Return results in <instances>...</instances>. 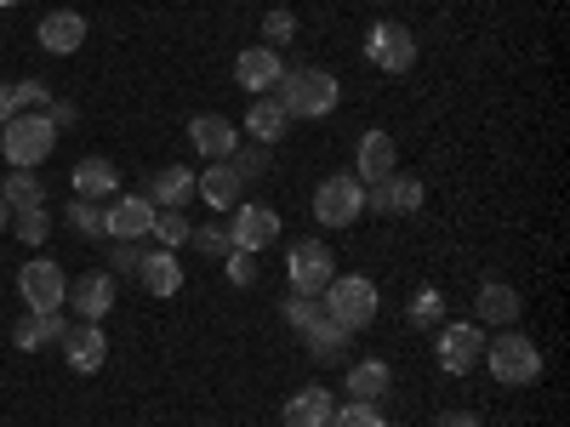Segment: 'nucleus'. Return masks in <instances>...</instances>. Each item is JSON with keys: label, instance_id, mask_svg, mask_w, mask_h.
Returning <instances> with one entry per match:
<instances>
[{"label": "nucleus", "instance_id": "31", "mask_svg": "<svg viewBox=\"0 0 570 427\" xmlns=\"http://www.w3.org/2000/svg\"><path fill=\"white\" fill-rule=\"evenodd\" d=\"M12 234H18L23 246H46V234H52V211H46V206L12 211Z\"/></svg>", "mask_w": 570, "mask_h": 427}, {"label": "nucleus", "instance_id": "28", "mask_svg": "<svg viewBox=\"0 0 570 427\" xmlns=\"http://www.w3.org/2000/svg\"><path fill=\"white\" fill-rule=\"evenodd\" d=\"M348 337H354V330H343V325L331 319L325 308H320V319L303 330V342H308V354H314L320 365H337V359L348 354Z\"/></svg>", "mask_w": 570, "mask_h": 427}, {"label": "nucleus", "instance_id": "8", "mask_svg": "<svg viewBox=\"0 0 570 427\" xmlns=\"http://www.w3.org/2000/svg\"><path fill=\"white\" fill-rule=\"evenodd\" d=\"M285 279H292V291L303 297H320L331 279H337V262H331V246L325 240H297L285 251Z\"/></svg>", "mask_w": 570, "mask_h": 427}, {"label": "nucleus", "instance_id": "23", "mask_svg": "<svg viewBox=\"0 0 570 427\" xmlns=\"http://www.w3.org/2000/svg\"><path fill=\"white\" fill-rule=\"evenodd\" d=\"M331 416H337V399L325 388H297L279 410V427H331Z\"/></svg>", "mask_w": 570, "mask_h": 427}, {"label": "nucleus", "instance_id": "34", "mask_svg": "<svg viewBox=\"0 0 570 427\" xmlns=\"http://www.w3.org/2000/svg\"><path fill=\"white\" fill-rule=\"evenodd\" d=\"M297 40V12L292 7H274V12H263V46H292Z\"/></svg>", "mask_w": 570, "mask_h": 427}, {"label": "nucleus", "instance_id": "33", "mask_svg": "<svg viewBox=\"0 0 570 427\" xmlns=\"http://www.w3.org/2000/svg\"><path fill=\"white\" fill-rule=\"evenodd\" d=\"M411 325H422V330H434V325H445V297L434 291V285H422V291L411 297Z\"/></svg>", "mask_w": 570, "mask_h": 427}, {"label": "nucleus", "instance_id": "12", "mask_svg": "<svg viewBox=\"0 0 570 427\" xmlns=\"http://www.w3.org/2000/svg\"><path fill=\"white\" fill-rule=\"evenodd\" d=\"M58 348H63V365H69L75 376L104 370V359H109V337H104V325H98V319H80V325H69V337H63Z\"/></svg>", "mask_w": 570, "mask_h": 427}, {"label": "nucleus", "instance_id": "14", "mask_svg": "<svg viewBox=\"0 0 570 427\" xmlns=\"http://www.w3.org/2000/svg\"><path fill=\"white\" fill-rule=\"evenodd\" d=\"M63 337H69V314H63V308H29V314L12 325V342H18V354L58 348Z\"/></svg>", "mask_w": 570, "mask_h": 427}, {"label": "nucleus", "instance_id": "7", "mask_svg": "<svg viewBox=\"0 0 570 427\" xmlns=\"http://www.w3.org/2000/svg\"><path fill=\"white\" fill-rule=\"evenodd\" d=\"M434 359H440V370H445V376H468V370H480V359H485V325H473V319H462V325H440V337H434Z\"/></svg>", "mask_w": 570, "mask_h": 427}, {"label": "nucleus", "instance_id": "21", "mask_svg": "<svg viewBox=\"0 0 570 427\" xmlns=\"http://www.w3.org/2000/svg\"><path fill=\"white\" fill-rule=\"evenodd\" d=\"M188 142H195V155H206V160H228L234 149H240V131H234V120H223V115H195L188 120Z\"/></svg>", "mask_w": 570, "mask_h": 427}, {"label": "nucleus", "instance_id": "2", "mask_svg": "<svg viewBox=\"0 0 570 427\" xmlns=\"http://www.w3.org/2000/svg\"><path fill=\"white\" fill-rule=\"evenodd\" d=\"M52 149H58V126L46 120L40 109H23V115H12L7 126H0V155H7L12 171L46 166V160H52Z\"/></svg>", "mask_w": 570, "mask_h": 427}, {"label": "nucleus", "instance_id": "5", "mask_svg": "<svg viewBox=\"0 0 570 427\" xmlns=\"http://www.w3.org/2000/svg\"><path fill=\"white\" fill-rule=\"evenodd\" d=\"M365 63L383 69V75H411L416 69V34L394 18H376L365 29Z\"/></svg>", "mask_w": 570, "mask_h": 427}, {"label": "nucleus", "instance_id": "6", "mask_svg": "<svg viewBox=\"0 0 570 427\" xmlns=\"http://www.w3.org/2000/svg\"><path fill=\"white\" fill-rule=\"evenodd\" d=\"M365 217V182L354 171H337L314 188V222L325 228H354Z\"/></svg>", "mask_w": 570, "mask_h": 427}, {"label": "nucleus", "instance_id": "1", "mask_svg": "<svg viewBox=\"0 0 570 427\" xmlns=\"http://www.w3.org/2000/svg\"><path fill=\"white\" fill-rule=\"evenodd\" d=\"M337 98H343V86L331 69H285L279 86H274V103L292 120H320V115L337 109Z\"/></svg>", "mask_w": 570, "mask_h": 427}, {"label": "nucleus", "instance_id": "11", "mask_svg": "<svg viewBox=\"0 0 570 427\" xmlns=\"http://www.w3.org/2000/svg\"><path fill=\"white\" fill-rule=\"evenodd\" d=\"M228 240H234V251H268L274 240H279V211L274 206H234V217H228Z\"/></svg>", "mask_w": 570, "mask_h": 427}, {"label": "nucleus", "instance_id": "46", "mask_svg": "<svg viewBox=\"0 0 570 427\" xmlns=\"http://www.w3.org/2000/svg\"><path fill=\"white\" fill-rule=\"evenodd\" d=\"M0 7H18V0H0Z\"/></svg>", "mask_w": 570, "mask_h": 427}, {"label": "nucleus", "instance_id": "19", "mask_svg": "<svg viewBox=\"0 0 570 427\" xmlns=\"http://www.w3.org/2000/svg\"><path fill=\"white\" fill-rule=\"evenodd\" d=\"M519 314H525V302H519V291L508 279H485L480 285V297H473V325H513Z\"/></svg>", "mask_w": 570, "mask_h": 427}, {"label": "nucleus", "instance_id": "16", "mask_svg": "<svg viewBox=\"0 0 570 427\" xmlns=\"http://www.w3.org/2000/svg\"><path fill=\"white\" fill-rule=\"evenodd\" d=\"M279 75H285V63H279L274 46H246V52L234 58V80H240L252 98H268V91L279 86Z\"/></svg>", "mask_w": 570, "mask_h": 427}, {"label": "nucleus", "instance_id": "37", "mask_svg": "<svg viewBox=\"0 0 570 427\" xmlns=\"http://www.w3.org/2000/svg\"><path fill=\"white\" fill-rule=\"evenodd\" d=\"M228 166H234V177H240V182H252V177L268 171V149H263V142H240V149L228 155Z\"/></svg>", "mask_w": 570, "mask_h": 427}, {"label": "nucleus", "instance_id": "30", "mask_svg": "<svg viewBox=\"0 0 570 427\" xmlns=\"http://www.w3.org/2000/svg\"><path fill=\"white\" fill-rule=\"evenodd\" d=\"M63 222H69V234H80V240H104V206L98 200H69Z\"/></svg>", "mask_w": 570, "mask_h": 427}, {"label": "nucleus", "instance_id": "18", "mask_svg": "<svg viewBox=\"0 0 570 427\" xmlns=\"http://www.w3.org/2000/svg\"><path fill=\"white\" fill-rule=\"evenodd\" d=\"M195 195H200L212 211H234V206H240V195H246V182L234 177L228 160H206V171H195Z\"/></svg>", "mask_w": 570, "mask_h": 427}, {"label": "nucleus", "instance_id": "9", "mask_svg": "<svg viewBox=\"0 0 570 427\" xmlns=\"http://www.w3.org/2000/svg\"><path fill=\"white\" fill-rule=\"evenodd\" d=\"M422 200H428V188L411 171H394L383 182H365V211H376V217H416Z\"/></svg>", "mask_w": 570, "mask_h": 427}, {"label": "nucleus", "instance_id": "3", "mask_svg": "<svg viewBox=\"0 0 570 427\" xmlns=\"http://www.w3.org/2000/svg\"><path fill=\"white\" fill-rule=\"evenodd\" d=\"M480 365H491V376L502 388H531L537 376H542V354H537V342L525 337V330H502V337H491L485 342V359Z\"/></svg>", "mask_w": 570, "mask_h": 427}, {"label": "nucleus", "instance_id": "41", "mask_svg": "<svg viewBox=\"0 0 570 427\" xmlns=\"http://www.w3.org/2000/svg\"><path fill=\"white\" fill-rule=\"evenodd\" d=\"M12 91H18V109H46L52 103V91H46L40 80H12Z\"/></svg>", "mask_w": 570, "mask_h": 427}, {"label": "nucleus", "instance_id": "26", "mask_svg": "<svg viewBox=\"0 0 570 427\" xmlns=\"http://www.w3.org/2000/svg\"><path fill=\"white\" fill-rule=\"evenodd\" d=\"M389 388H394L389 359H360V365H348V399L383 405V399H389Z\"/></svg>", "mask_w": 570, "mask_h": 427}, {"label": "nucleus", "instance_id": "10", "mask_svg": "<svg viewBox=\"0 0 570 427\" xmlns=\"http://www.w3.org/2000/svg\"><path fill=\"white\" fill-rule=\"evenodd\" d=\"M18 297L23 308H63L69 302V274L52 257H35L18 268Z\"/></svg>", "mask_w": 570, "mask_h": 427}, {"label": "nucleus", "instance_id": "38", "mask_svg": "<svg viewBox=\"0 0 570 427\" xmlns=\"http://www.w3.org/2000/svg\"><path fill=\"white\" fill-rule=\"evenodd\" d=\"M279 308H285V325H292L297 337H303V330L320 319V297H303V291H292V297H285Z\"/></svg>", "mask_w": 570, "mask_h": 427}, {"label": "nucleus", "instance_id": "15", "mask_svg": "<svg viewBox=\"0 0 570 427\" xmlns=\"http://www.w3.org/2000/svg\"><path fill=\"white\" fill-rule=\"evenodd\" d=\"M155 228V206L142 195H115V206H104V240H142Z\"/></svg>", "mask_w": 570, "mask_h": 427}, {"label": "nucleus", "instance_id": "35", "mask_svg": "<svg viewBox=\"0 0 570 427\" xmlns=\"http://www.w3.org/2000/svg\"><path fill=\"white\" fill-rule=\"evenodd\" d=\"M331 427H389V416H383V405L348 399V405H337V416H331Z\"/></svg>", "mask_w": 570, "mask_h": 427}, {"label": "nucleus", "instance_id": "20", "mask_svg": "<svg viewBox=\"0 0 570 427\" xmlns=\"http://www.w3.org/2000/svg\"><path fill=\"white\" fill-rule=\"evenodd\" d=\"M69 182H75V200H115V195H120V171H115V160H104V155L75 160Z\"/></svg>", "mask_w": 570, "mask_h": 427}, {"label": "nucleus", "instance_id": "25", "mask_svg": "<svg viewBox=\"0 0 570 427\" xmlns=\"http://www.w3.org/2000/svg\"><path fill=\"white\" fill-rule=\"evenodd\" d=\"M246 137L252 142H263V149H274V142L285 137V131H292V115H285L279 103H274V91H268V98H252V109H246Z\"/></svg>", "mask_w": 570, "mask_h": 427}, {"label": "nucleus", "instance_id": "43", "mask_svg": "<svg viewBox=\"0 0 570 427\" xmlns=\"http://www.w3.org/2000/svg\"><path fill=\"white\" fill-rule=\"evenodd\" d=\"M12 115H23V109H18V91H12L7 80H0V126H7Z\"/></svg>", "mask_w": 570, "mask_h": 427}, {"label": "nucleus", "instance_id": "42", "mask_svg": "<svg viewBox=\"0 0 570 427\" xmlns=\"http://www.w3.org/2000/svg\"><path fill=\"white\" fill-rule=\"evenodd\" d=\"M40 115H46V120H52V126H58V131H63V126H75V120H80V109H75V103H69V98H52V103H46V109H40Z\"/></svg>", "mask_w": 570, "mask_h": 427}, {"label": "nucleus", "instance_id": "44", "mask_svg": "<svg viewBox=\"0 0 570 427\" xmlns=\"http://www.w3.org/2000/svg\"><path fill=\"white\" fill-rule=\"evenodd\" d=\"M440 427H485V421L473 416V410H445V416H440Z\"/></svg>", "mask_w": 570, "mask_h": 427}, {"label": "nucleus", "instance_id": "17", "mask_svg": "<svg viewBox=\"0 0 570 427\" xmlns=\"http://www.w3.org/2000/svg\"><path fill=\"white\" fill-rule=\"evenodd\" d=\"M394 171H400V142L389 131H365L360 149H354V177L360 182H383Z\"/></svg>", "mask_w": 570, "mask_h": 427}, {"label": "nucleus", "instance_id": "27", "mask_svg": "<svg viewBox=\"0 0 570 427\" xmlns=\"http://www.w3.org/2000/svg\"><path fill=\"white\" fill-rule=\"evenodd\" d=\"M137 279H142V291H149V297H177L183 291L177 251H149V257H142V268H137Z\"/></svg>", "mask_w": 570, "mask_h": 427}, {"label": "nucleus", "instance_id": "29", "mask_svg": "<svg viewBox=\"0 0 570 427\" xmlns=\"http://www.w3.org/2000/svg\"><path fill=\"white\" fill-rule=\"evenodd\" d=\"M0 200H7L12 211L46 206V182H40L35 171H7V182H0Z\"/></svg>", "mask_w": 570, "mask_h": 427}, {"label": "nucleus", "instance_id": "40", "mask_svg": "<svg viewBox=\"0 0 570 427\" xmlns=\"http://www.w3.org/2000/svg\"><path fill=\"white\" fill-rule=\"evenodd\" d=\"M142 240H115V251H109V274H137L142 268Z\"/></svg>", "mask_w": 570, "mask_h": 427}, {"label": "nucleus", "instance_id": "4", "mask_svg": "<svg viewBox=\"0 0 570 427\" xmlns=\"http://www.w3.org/2000/svg\"><path fill=\"white\" fill-rule=\"evenodd\" d=\"M320 308L337 319L343 330H365V325L376 319V308H383V291H376L365 274H337V279L320 291Z\"/></svg>", "mask_w": 570, "mask_h": 427}, {"label": "nucleus", "instance_id": "13", "mask_svg": "<svg viewBox=\"0 0 570 427\" xmlns=\"http://www.w3.org/2000/svg\"><path fill=\"white\" fill-rule=\"evenodd\" d=\"M137 195L149 200L155 211H183L188 200H195V171L188 166H155L149 177H142Z\"/></svg>", "mask_w": 570, "mask_h": 427}, {"label": "nucleus", "instance_id": "24", "mask_svg": "<svg viewBox=\"0 0 570 427\" xmlns=\"http://www.w3.org/2000/svg\"><path fill=\"white\" fill-rule=\"evenodd\" d=\"M35 34H40V46H46L52 58H69V52H80V40H86V18L69 12V7H63V12H46Z\"/></svg>", "mask_w": 570, "mask_h": 427}, {"label": "nucleus", "instance_id": "32", "mask_svg": "<svg viewBox=\"0 0 570 427\" xmlns=\"http://www.w3.org/2000/svg\"><path fill=\"white\" fill-rule=\"evenodd\" d=\"M155 240H160V251H177V246H188V234H195V222H188L183 211H155Z\"/></svg>", "mask_w": 570, "mask_h": 427}, {"label": "nucleus", "instance_id": "45", "mask_svg": "<svg viewBox=\"0 0 570 427\" xmlns=\"http://www.w3.org/2000/svg\"><path fill=\"white\" fill-rule=\"evenodd\" d=\"M0 228H12V206L7 200H0Z\"/></svg>", "mask_w": 570, "mask_h": 427}, {"label": "nucleus", "instance_id": "22", "mask_svg": "<svg viewBox=\"0 0 570 427\" xmlns=\"http://www.w3.org/2000/svg\"><path fill=\"white\" fill-rule=\"evenodd\" d=\"M69 302L80 308V319H104L115 308V274L109 268H91V274L69 279Z\"/></svg>", "mask_w": 570, "mask_h": 427}, {"label": "nucleus", "instance_id": "36", "mask_svg": "<svg viewBox=\"0 0 570 427\" xmlns=\"http://www.w3.org/2000/svg\"><path fill=\"white\" fill-rule=\"evenodd\" d=\"M188 246L206 251V257H228V251H234V240H228V222H200L195 234H188Z\"/></svg>", "mask_w": 570, "mask_h": 427}, {"label": "nucleus", "instance_id": "39", "mask_svg": "<svg viewBox=\"0 0 570 427\" xmlns=\"http://www.w3.org/2000/svg\"><path fill=\"white\" fill-rule=\"evenodd\" d=\"M223 268H228V285H240V291H252V285H257V257L252 251H228Z\"/></svg>", "mask_w": 570, "mask_h": 427}]
</instances>
